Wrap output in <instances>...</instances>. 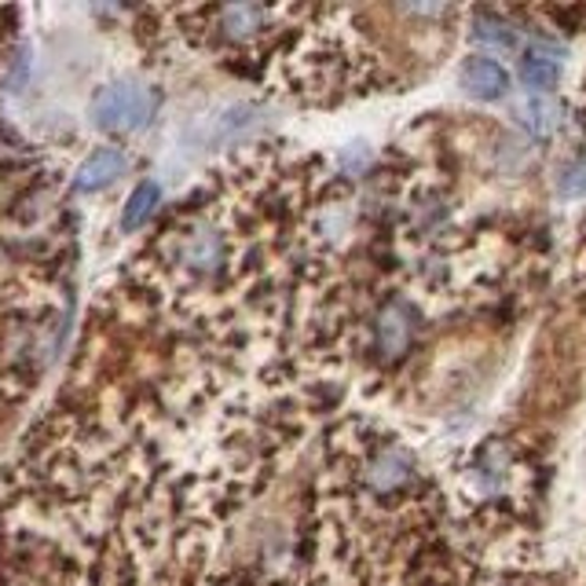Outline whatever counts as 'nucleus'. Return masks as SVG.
<instances>
[{
  "instance_id": "nucleus-1",
  "label": "nucleus",
  "mask_w": 586,
  "mask_h": 586,
  "mask_svg": "<svg viewBox=\"0 0 586 586\" xmlns=\"http://www.w3.org/2000/svg\"><path fill=\"white\" fill-rule=\"evenodd\" d=\"M158 103H161V96L151 85L121 78V81L103 85V89H96L89 115L96 125H103L110 132H136L151 125V118L158 115Z\"/></svg>"
},
{
  "instance_id": "nucleus-2",
  "label": "nucleus",
  "mask_w": 586,
  "mask_h": 586,
  "mask_svg": "<svg viewBox=\"0 0 586 586\" xmlns=\"http://www.w3.org/2000/svg\"><path fill=\"white\" fill-rule=\"evenodd\" d=\"M125 169H129V158H125L121 147H96V151L78 166L73 187H78V191H85V195L103 191V187L115 183Z\"/></svg>"
},
{
  "instance_id": "nucleus-3",
  "label": "nucleus",
  "mask_w": 586,
  "mask_h": 586,
  "mask_svg": "<svg viewBox=\"0 0 586 586\" xmlns=\"http://www.w3.org/2000/svg\"><path fill=\"white\" fill-rule=\"evenodd\" d=\"M463 89L473 99H498L509 89V73L503 62H495L488 56H469L463 62Z\"/></svg>"
},
{
  "instance_id": "nucleus-4",
  "label": "nucleus",
  "mask_w": 586,
  "mask_h": 586,
  "mask_svg": "<svg viewBox=\"0 0 586 586\" xmlns=\"http://www.w3.org/2000/svg\"><path fill=\"white\" fill-rule=\"evenodd\" d=\"M161 206V187L155 180H143L136 183V191L129 195V202H125V213H121V228L125 231H136L140 224L155 213V209Z\"/></svg>"
},
{
  "instance_id": "nucleus-5",
  "label": "nucleus",
  "mask_w": 586,
  "mask_h": 586,
  "mask_svg": "<svg viewBox=\"0 0 586 586\" xmlns=\"http://www.w3.org/2000/svg\"><path fill=\"white\" fill-rule=\"evenodd\" d=\"M520 125H525L532 136L546 140V136H554L557 129V107L546 96H528L525 103H520Z\"/></svg>"
},
{
  "instance_id": "nucleus-6",
  "label": "nucleus",
  "mask_w": 586,
  "mask_h": 586,
  "mask_svg": "<svg viewBox=\"0 0 586 586\" xmlns=\"http://www.w3.org/2000/svg\"><path fill=\"white\" fill-rule=\"evenodd\" d=\"M469 37H473V44H480V48H491V52H517V33L506 27V22H498V19H477L473 22V30H469Z\"/></svg>"
},
{
  "instance_id": "nucleus-7",
  "label": "nucleus",
  "mask_w": 586,
  "mask_h": 586,
  "mask_svg": "<svg viewBox=\"0 0 586 586\" xmlns=\"http://www.w3.org/2000/svg\"><path fill=\"white\" fill-rule=\"evenodd\" d=\"M557 73H560V67H557L550 56L528 52L525 59H520V78H525V85H528V89H535V92L554 89V85H557Z\"/></svg>"
},
{
  "instance_id": "nucleus-8",
  "label": "nucleus",
  "mask_w": 586,
  "mask_h": 586,
  "mask_svg": "<svg viewBox=\"0 0 586 586\" xmlns=\"http://www.w3.org/2000/svg\"><path fill=\"white\" fill-rule=\"evenodd\" d=\"M378 338H381L385 348H389V352H400L404 341H407V322L396 316V311H389V316H381Z\"/></svg>"
},
{
  "instance_id": "nucleus-9",
  "label": "nucleus",
  "mask_w": 586,
  "mask_h": 586,
  "mask_svg": "<svg viewBox=\"0 0 586 586\" xmlns=\"http://www.w3.org/2000/svg\"><path fill=\"white\" fill-rule=\"evenodd\" d=\"M560 191H565V195H583L586 191V161H579V166H572L565 172V180H560Z\"/></svg>"
}]
</instances>
